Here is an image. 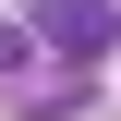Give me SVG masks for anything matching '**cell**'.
Wrapping results in <instances>:
<instances>
[{
  "instance_id": "1",
  "label": "cell",
  "mask_w": 121,
  "mask_h": 121,
  "mask_svg": "<svg viewBox=\"0 0 121 121\" xmlns=\"http://www.w3.org/2000/svg\"><path fill=\"white\" fill-rule=\"evenodd\" d=\"M36 48L73 60V73H97V60L121 48V0H48V12H36Z\"/></svg>"
}]
</instances>
